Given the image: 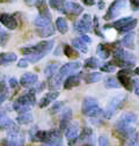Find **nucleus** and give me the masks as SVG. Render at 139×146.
<instances>
[{
  "mask_svg": "<svg viewBox=\"0 0 139 146\" xmlns=\"http://www.w3.org/2000/svg\"><path fill=\"white\" fill-rule=\"evenodd\" d=\"M92 27H93V20L89 14H83L81 19L74 23V30L81 35L91 31Z\"/></svg>",
  "mask_w": 139,
  "mask_h": 146,
  "instance_id": "obj_9",
  "label": "nucleus"
},
{
  "mask_svg": "<svg viewBox=\"0 0 139 146\" xmlns=\"http://www.w3.org/2000/svg\"><path fill=\"white\" fill-rule=\"evenodd\" d=\"M72 116H73V113H72V109L70 108H66L64 113L62 114V117H60V130H64L68 126L70 122L72 119Z\"/></svg>",
  "mask_w": 139,
  "mask_h": 146,
  "instance_id": "obj_19",
  "label": "nucleus"
},
{
  "mask_svg": "<svg viewBox=\"0 0 139 146\" xmlns=\"http://www.w3.org/2000/svg\"><path fill=\"white\" fill-rule=\"evenodd\" d=\"M133 19L132 16H125V17H122V19H118L111 23H107L106 26H103V29H110V28H114L116 29L118 33L124 28V26H126L131 20Z\"/></svg>",
  "mask_w": 139,
  "mask_h": 146,
  "instance_id": "obj_15",
  "label": "nucleus"
},
{
  "mask_svg": "<svg viewBox=\"0 0 139 146\" xmlns=\"http://www.w3.org/2000/svg\"><path fill=\"white\" fill-rule=\"evenodd\" d=\"M99 146H110L109 139L107 136H100L99 137Z\"/></svg>",
  "mask_w": 139,
  "mask_h": 146,
  "instance_id": "obj_43",
  "label": "nucleus"
},
{
  "mask_svg": "<svg viewBox=\"0 0 139 146\" xmlns=\"http://www.w3.org/2000/svg\"><path fill=\"white\" fill-rule=\"evenodd\" d=\"M5 88H6V85H5L4 81H1V82H0V93L5 92Z\"/></svg>",
  "mask_w": 139,
  "mask_h": 146,
  "instance_id": "obj_52",
  "label": "nucleus"
},
{
  "mask_svg": "<svg viewBox=\"0 0 139 146\" xmlns=\"http://www.w3.org/2000/svg\"><path fill=\"white\" fill-rule=\"evenodd\" d=\"M8 40H9V34L5 30H0V45L5 46Z\"/></svg>",
  "mask_w": 139,
  "mask_h": 146,
  "instance_id": "obj_39",
  "label": "nucleus"
},
{
  "mask_svg": "<svg viewBox=\"0 0 139 146\" xmlns=\"http://www.w3.org/2000/svg\"><path fill=\"white\" fill-rule=\"evenodd\" d=\"M104 87L106 88H119L120 87V84L119 81L117 80V78H113V77H109L104 80Z\"/></svg>",
  "mask_w": 139,
  "mask_h": 146,
  "instance_id": "obj_32",
  "label": "nucleus"
},
{
  "mask_svg": "<svg viewBox=\"0 0 139 146\" xmlns=\"http://www.w3.org/2000/svg\"><path fill=\"white\" fill-rule=\"evenodd\" d=\"M37 9H38V13L40 15H43V16H51L49 9H48V4L46 1H44V0H41V1L37 4Z\"/></svg>",
  "mask_w": 139,
  "mask_h": 146,
  "instance_id": "obj_31",
  "label": "nucleus"
},
{
  "mask_svg": "<svg viewBox=\"0 0 139 146\" xmlns=\"http://www.w3.org/2000/svg\"><path fill=\"white\" fill-rule=\"evenodd\" d=\"M130 7L132 11H139V0H130Z\"/></svg>",
  "mask_w": 139,
  "mask_h": 146,
  "instance_id": "obj_44",
  "label": "nucleus"
},
{
  "mask_svg": "<svg viewBox=\"0 0 139 146\" xmlns=\"http://www.w3.org/2000/svg\"><path fill=\"white\" fill-rule=\"evenodd\" d=\"M64 54L68 58H78L79 57V52L77 49H74L72 45H64Z\"/></svg>",
  "mask_w": 139,
  "mask_h": 146,
  "instance_id": "obj_30",
  "label": "nucleus"
},
{
  "mask_svg": "<svg viewBox=\"0 0 139 146\" xmlns=\"http://www.w3.org/2000/svg\"><path fill=\"white\" fill-rule=\"evenodd\" d=\"M55 42L52 40H48V41H42L36 45L32 46H26L21 49V52L23 54H35V53H42V54H46L48 52H50L54 48Z\"/></svg>",
  "mask_w": 139,
  "mask_h": 146,
  "instance_id": "obj_6",
  "label": "nucleus"
},
{
  "mask_svg": "<svg viewBox=\"0 0 139 146\" xmlns=\"http://www.w3.org/2000/svg\"><path fill=\"white\" fill-rule=\"evenodd\" d=\"M132 146H139V133H138V138H137V140L133 143V145Z\"/></svg>",
  "mask_w": 139,
  "mask_h": 146,
  "instance_id": "obj_55",
  "label": "nucleus"
},
{
  "mask_svg": "<svg viewBox=\"0 0 139 146\" xmlns=\"http://www.w3.org/2000/svg\"><path fill=\"white\" fill-rule=\"evenodd\" d=\"M80 38H81V40H82V41H83L86 44H91V43H92V38L89 37V36H87L86 34L81 35V36H80Z\"/></svg>",
  "mask_w": 139,
  "mask_h": 146,
  "instance_id": "obj_48",
  "label": "nucleus"
},
{
  "mask_svg": "<svg viewBox=\"0 0 139 146\" xmlns=\"http://www.w3.org/2000/svg\"><path fill=\"white\" fill-rule=\"evenodd\" d=\"M34 25L38 27H45L48 25H51V16H43V15H38L35 17L34 20Z\"/></svg>",
  "mask_w": 139,
  "mask_h": 146,
  "instance_id": "obj_26",
  "label": "nucleus"
},
{
  "mask_svg": "<svg viewBox=\"0 0 139 146\" xmlns=\"http://www.w3.org/2000/svg\"><path fill=\"white\" fill-rule=\"evenodd\" d=\"M38 81V77L32 72H28L21 77L20 79V85L23 87H31Z\"/></svg>",
  "mask_w": 139,
  "mask_h": 146,
  "instance_id": "obj_16",
  "label": "nucleus"
},
{
  "mask_svg": "<svg viewBox=\"0 0 139 146\" xmlns=\"http://www.w3.org/2000/svg\"><path fill=\"white\" fill-rule=\"evenodd\" d=\"M92 135H93V131H92L91 127H83L82 131H81V133H80V136L78 137V139L81 140V141H83V140L89 139V137H91Z\"/></svg>",
  "mask_w": 139,
  "mask_h": 146,
  "instance_id": "obj_36",
  "label": "nucleus"
},
{
  "mask_svg": "<svg viewBox=\"0 0 139 146\" xmlns=\"http://www.w3.org/2000/svg\"><path fill=\"white\" fill-rule=\"evenodd\" d=\"M15 0H0V4H8V3H14Z\"/></svg>",
  "mask_w": 139,
  "mask_h": 146,
  "instance_id": "obj_54",
  "label": "nucleus"
},
{
  "mask_svg": "<svg viewBox=\"0 0 139 146\" xmlns=\"http://www.w3.org/2000/svg\"><path fill=\"white\" fill-rule=\"evenodd\" d=\"M87 45H88V44H86L80 37L72 40V46L74 49H77L78 51L82 52V53H87V52H88V46H87Z\"/></svg>",
  "mask_w": 139,
  "mask_h": 146,
  "instance_id": "obj_23",
  "label": "nucleus"
},
{
  "mask_svg": "<svg viewBox=\"0 0 139 146\" xmlns=\"http://www.w3.org/2000/svg\"><path fill=\"white\" fill-rule=\"evenodd\" d=\"M16 122L21 124V125H26V124H29L32 122V115L28 111V113H22L20 114L19 116L16 117Z\"/></svg>",
  "mask_w": 139,
  "mask_h": 146,
  "instance_id": "obj_28",
  "label": "nucleus"
},
{
  "mask_svg": "<svg viewBox=\"0 0 139 146\" xmlns=\"http://www.w3.org/2000/svg\"><path fill=\"white\" fill-rule=\"evenodd\" d=\"M4 116H6V113L4 110H0V118H3Z\"/></svg>",
  "mask_w": 139,
  "mask_h": 146,
  "instance_id": "obj_57",
  "label": "nucleus"
},
{
  "mask_svg": "<svg viewBox=\"0 0 139 146\" xmlns=\"http://www.w3.org/2000/svg\"><path fill=\"white\" fill-rule=\"evenodd\" d=\"M82 3L86 6H93V5H95V0H82Z\"/></svg>",
  "mask_w": 139,
  "mask_h": 146,
  "instance_id": "obj_50",
  "label": "nucleus"
},
{
  "mask_svg": "<svg viewBox=\"0 0 139 146\" xmlns=\"http://www.w3.org/2000/svg\"><path fill=\"white\" fill-rule=\"evenodd\" d=\"M81 67V64L79 62H74V63H67L65 65H63L60 68H59V73L58 76L64 78V77H67L70 74H72V73H75L78 70H80Z\"/></svg>",
  "mask_w": 139,
  "mask_h": 146,
  "instance_id": "obj_13",
  "label": "nucleus"
},
{
  "mask_svg": "<svg viewBox=\"0 0 139 146\" xmlns=\"http://www.w3.org/2000/svg\"><path fill=\"white\" fill-rule=\"evenodd\" d=\"M41 1V0H24V4L29 7H34V6H37V4Z\"/></svg>",
  "mask_w": 139,
  "mask_h": 146,
  "instance_id": "obj_46",
  "label": "nucleus"
},
{
  "mask_svg": "<svg viewBox=\"0 0 139 146\" xmlns=\"http://www.w3.org/2000/svg\"><path fill=\"white\" fill-rule=\"evenodd\" d=\"M56 28L60 34H66L68 31V25L64 17H58L56 20Z\"/></svg>",
  "mask_w": 139,
  "mask_h": 146,
  "instance_id": "obj_27",
  "label": "nucleus"
},
{
  "mask_svg": "<svg viewBox=\"0 0 139 146\" xmlns=\"http://www.w3.org/2000/svg\"><path fill=\"white\" fill-rule=\"evenodd\" d=\"M36 31H37V34L41 36V37H49V36L55 34L56 28L52 25H48L45 27H38Z\"/></svg>",
  "mask_w": 139,
  "mask_h": 146,
  "instance_id": "obj_21",
  "label": "nucleus"
},
{
  "mask_svg": "<svg viewBox=\"0 0 139 146\" xmlns=\"http://www.w3.org/2000/svg\"><path fill=\"white\" fill-rule=\"evenodd\" d=\"M138 42H139V38H138Z\"/></svg>",
  "mask_w": 139,
  "mask_h": 146,
  "instance_id": "obj_59",
  "label": "nucleus"
},
{
  "mask_svg": "<svg viewBox=\"0 0 139 146\" xmlns=\"http://www.w3.org/2000/svg\"><path fill=\"white\" fill-rule=\"evenodd\" d=\"M125 101H126V95L125 94H119V95L113 98L109 101V103L107 104L106 109L103 110L104 118L110 119L115 115V113L118 110V109H120L122 107H123V104L125 103Z\"/></svg>",
  "mask_w": 139,
  "mask_h": 146,
  "instance_id": "obj_5",
  "label": "nucleus"
},
{
  "mask_svg": "<svg viewBox=\"0 0 139 146\" xmlns=\"http://www.w3.org/2000/svg\"><path fill=\"white\" fill-rule=\"evenodd\" d=\"M137 23H138V21H137V19H134V17H133V19L126 25V26H124V28L123 29H122L119 33L120 34H126V33H130V31H132L136 27H137Z\"/></svg>",
  "mask_w": 139,
  "mask_h": 146,
  "instance_id": "obj_35",
  "label": "nucleus"
},
{
  "mask_svg": "<svg viewBox=\"0 0 139 146\" xmlns=\"http://www.w3.org/2000/svg\"><path fill=\"white\" fill-rule=\"evenodd\" d=\"M29 65V62L27 59H20V62L17 63V66L21 67V68H26Z\"/></svg>",
  "mask_w": 139,
  "mask_h": 146,
  "instance_id": "obj_47",
  "label": "nucleus"
},
{
  "mask_svg": "<svg viewBox=\"0 0 139 146\" xmlns=\"http://www.w3.org/2000/svg\"><path fill=\"white\" fill-rule=\"evenodd\" d=\"M64 3H65V0H50L49 1V6L51 8H54L56 11H62L63 6H64Z\"/></svg>",
  "mask_w": 139,
  "mask_h": 146,
  "instance_id": "obj_37",
  "label": "nucleus"
},
{
  "mask_svg": "<svg viewBox=\"0 0 139 146\" xmlns=\"http://www.w3.org/2000/svg\"><path fill=\"white\" fill-rule=\"evenodd\" d=\"M133 90L134 94L139 98V79H133Z\"/></svg>",
  "mask_w": 139,
  "mask_h": 146,
  "instance_id": "obj_45",
  "label": "nucleus"
},
{
  "mask_svg": "<svg viewBox=\"0 0 139 146\" xmlns=\"http://www.w3.org/2000/svg\"><path fill=\"white\" fill-rule=\"evenodd\" d=\"M15 127H16V125L14 124V122L11 121L7 116H4L3 118H0V130H8V131H11V130L15 129Z\"/></svg>",
  "mask_w": 139,
  "mask_h": 146,
  "instance_id": "obj_25",
  "label": "nucleus"
},
{
  "mask_svg": "<svg viewBox=\"0 0 139 146\" xmlns=\"http://www.w3.org/2000/svg\"><path fill=\"white\" fill-rule=\"evenodd\" d=\"M58 70H59V64H58V63H51V64H49V65L45 66V68H44V74H45L46 78L50 79V78H52V77L56 74Z\"/></svg>",
  "mask_w": 139,
  "mask_h": 146,
  "instance_id": "obj_24",
  "label": "nucleus"
},
{
  "mask_svg": "<svg viewBox=\"0 0 139 146\" xmlns=\"http://www.w3.org/2000/svg\"><path fill=\"white\" fill-rule=\"evenodd\" d=\"M0 23L4 25L9 30H14L17 28V21L15 16L7 13H0Z\"/></svg>",
  "mask_w": 139,
  "mask_h": 146,
  "instance_id": "obj_14",
  "label": "nucleus"
},
{
  "mask_svg": "<svg viewBox=\"0 0 139 146\" xmlns=\"http://www.w3.org/2000/svg\"><path fill=\"white\" fill-rule=\"evenodd\" d=\"M58 96H59V93L57 92V90H55V92H49V93H46V94L40 100V103H38L40 108H45V107H48V104H50L52 101H55Z\"/></svg>",
  "mask_w": 139,
  "mask_h": 146,
  "instance_id": "obj_18",
  "label": "nucleus"
},
{
  "mask_svg": "<svg viewBox=\"0 0 139 146\" xmlns=\"http://www.w3.org/2000/svg\"><path fill=\"white\" fill-rule=\"evenodd\" d=\"M93 25H94V33L99 36V37L104 38V34L101 31L100 23H99V17H97V16H94V19H93Z\"/></svg>",
  "mask_w": 139,
  "mask_h": 146,
  "instance_id": "obj_38",
  "label": "nucleus"
},
{
  "mask_svg": "<svg viewBox=\"0 0 139 146\" xmlns=\"http://www.w3.org/2000/svg\"><path fill=\"white\" fill-rule=\"evenodd\" d=\"M49 145H62V132L59 129H51L46 131L45 141Z\"/></svg>",
  "mask_w": 139,
  "mask_h": 146,
  "instance_id": "obj_12",
  "label": "nucleus"
},
{
  "mask_svg": "<svg viewBox=\"0 0 139 146\" xmlns=\"http://www.w3.org/2000/svg\"><path fill=\"white\" fill-rule=\"evenodd\" d=\"M64 107V102L63 101H60V102H56L54 106L51 107V109H50V113L51 114H56L57 111H59L60 109Z\"/></svg>",
  "mask_w": 139,
  "mask_h": 146,
  "instance_id": "obj_42",
  "label": "nucleus"
},
{
  "mask_svg": "<svg viewBox=\"0 0 139 146\" xmlns=\"http://www.w3.org/2000/svg\"><path fill=\"white\" fill-rule=\"evenodd\" d=\"M85 81L87 84H95L97 81H100L102 79V76H101V73L99 72H93V73H88V74H86L85 76Z\"/></svg>",
  "mask_w": 139,
  "mask_h": 146,
  "instance_id": "obj_29",
  "label": "nucleus"
},
{
  "mask_svg": "<svg viewBox=\"0 0 139 146\" xmlns=\"http://www.w3.org/2000/svg\"><path fill=\"white\" fill-rule=\"evenodd\" d=\"M35 103H36V98H35V90L32 89V90H29V92H26L23 95H21L17 99L13 104V109L20 114L28 113L29 108Z\"/></svg>",
  "mask_w": 139,
  "mask_h": 146,
  "instance_id": "obj_3",
  "label": "nucleus"
},
{
  "mask_svg": "<svg viewBox=\"0 0 139 146\" xmlns=\"http://www.w3.org/2000/svg\"><path fill=\"white\" fill-rule=\"evenodd\" d=\"M62 13L68 15V16H78L80 15L82 12H83V8L80 4L78 3H74V1H66L65 0V3H64V6L60 11Z\"/></svg>",
  "mask_w": 139,
  "mask_h": 146,
  "instance_id": "obj_10",
  "label": "nucleus"
},
{
  "mask_svg": "<svg viewBox=\"0 0 139 146\" xmlns=\"http://www.w3.org/2000/svg\"><path fill=\"white\" fill-rule=\"evenodd\" d=\"M16 54L14 52H3L0 53V65L4 64H9L16 60Z\"/></svg>",
  "mask_w": 139,
  "mask_h": 146,
  "instance_id": "obj_22",
  "label": "nucleus"
},
{
  "mask_svg": "<svg viewBox=\"0 0 139 146\" xmlns=\"http://www.w3.org/2000/svg\"><path fill=\"white\" fill-rule=\"evenodd\" d=\"M65 136H66V139L68 141V145L74 146L77 140H78V137H79V126H78V124L75 123V124L68 125L65 129Z\"/></svg>",
  "mask_w": 139,
  "mask_h": 146,
  "instance_id": "obj_11",
  "label": "nucleus"
},
{
  "mask_svg": "<svg viewBox=\"0 0 139 146\" xmlns=\"http://www.w3.org/2000/svg\"><path fill=\"white\" fill-rule=\"evenodd\" d=\"M9 85H11V87H12V88H16V87H17V85H19V82H17V80H16V79L12 78V79H9Z\"/></svg>",
  "mask_w": 139,
  "mask_h": 146,
  "instance_id": "obj_49",
  "label": "nucleus"
},
{
  "mask_svg": "<svg viewBox=\"0 0 139 146\" xmlns=\"http://www.w3.org/2000/svg\"><path fill=\"white\" fill-rule=\"evenodd\" d=\"M45 54H42V53H35V54H28V58L27 60L30 62V63H37L38 60H41Z\"/></svg>",
  "mask_w": 139,
  "mask_h": 146,
  "instance_id": "obj_41",
  "label": "nucleus"
},
{
  "mask_svg": "<svg viewBox=\"0 0 139 146\" xmlns=\"http://www.w3.org/2000/svg\"><path fill=\"white\" fill-rule=\"evenodd\" d=\"M132 73L130 68H122L117 73V80L119 81L120 86H123L128 92H131L133 89V79H132Z\"/></svg>",
  "mask_w": 139,
  "mask_h": 146,
  "instance_id": "obj_8",
  "label": "nucleus"
},
{
  "mask_svg": "<svg viewBox=\"0 0 139 146\" xmlns=\"http://www.w3.org/2000/svg\"><path fill=\"white\" fill-rule=\"evenodd\" d=\"M133 73H134V74H137V76H139V66L133 70Z\"/></svg>",
  "mask_w": 139,
  "mask_h": 146,
  "instance_id": "obj_56",
  "label": "nucleus"
},
{
  "mask_svg": "<svg viewBox=\"0 0 139 146\" xmlns=\"http://www.w3.org/2000/svg\"><path fill=\"white\" fill-rule=\"evenodd\" d=\"M5 99H6V93H5V92L0 93V104H1V103L5 101Z\"/></svg>",
  "mask_w": 139,
  "mask_h": 146,
  "instance_id": "obj_51",
  "label": "nucleus"
},
{
  "mask_svg": "<svg viewBox=\"0 0 139 146\" xmlns=\"http://www.w3.org/2000/svg\"><path fill=\"white\" fill-rule=\"evenodd\" d=\"M81 111L85 116H88L92 118H97L100 116H103V110L100 108L97 100L94 98H86L82 101Z\"/></svg>",
  "mask_w": 139,
  "mask_h": 146,
  "instance_id": "obj_4",
  "label": "nucleus"
},
{
  "mask_svg": "<svg viewBox=\"0 0 139 146\" xmlns=\"http://www.w3.org/2000/svg\"><path fill=\"white\" fill-rule=\"evenodd\" d=\"M100 68H101V71H102V72H107V73H113V72H115V71H116V66H115L114 64H111V63L103 64Z\"/></svg>",
  "mask_w": 139,
  "mask_h": 146,
  "instance_id": "obj_40",
  "label": "nucleus"
},
{
  "mask_svg": "<svg viewBox=\"0 0 139 146\" xmlns=\"http://www.w3.org/2000/svg\"><path fill=\"white\" fill-rule=\"evenodd\" d=\"M82 146H93V145H91V144H85V145H82Z\"/></svg>",
  "mask_w": 139,
  "mask_h": 146,
  "instance_id": "obj_58",
  "label": "nucleus"
},
{
  "mask_svg": "<svg viewBox=\"0 0 139 146\" xmlns=\"http://www.w3.org/2000/svg\"><path fill=\"white\" fill-rule=\"evenodd\" d=\"M97 6H99V9H103L104 8V6H106V4H104V1H99V4H97Z\"/></svg>",
  "mask_w": 139,
  "mask_h": 146,
  "instance_id": "obj_53",
  "label": "nucleus"
},
{
  "mask_svg": "<svg viewBox=\"0 0 139 146\" xmlns=\"http://www.w3.org/2000/svg\"><path fill=\"white\" fill-rule=\"evenodd\" d=\"M62 77L59 76H54L52 78H50V82H49V88L50 89H58L60 84H62Z\"/></svg>",
  "mask_w": 139,
  "mask_h": 146,
  "instance_id": "obj_33",
  "label": "nucleus"
},
{
  "mask_svg": "<svg viewBox=\"0 0 139 146\" xmlns=\"http://www.w3.org/2000/svg\"><path fill=\"white\" fill-rule=\"evenodd\" d=\"M80 78L81 76L80 74H72V76H68L66 78V80L64 81V88L65 89H72L77 86L80 85Z\"/></svg>",
  "mask_w": 139,
  "mask_h": 146,
  "instance_id": "obj_17",
  "label": "nucleus"
},
{
  "mask_svg": "<svg viewBox=\"0 0 139 146\" xmlns=\"http://www.w3.org/2000/svg\"><path fill=\"white\" fill-rule=\"evenodd\" d=\"M119 43L122 46H124L126 49H131V50L134 49V34L132 31L126 33V35L119 41Z\"/></svg>",
  "mask_w": 139,
  "mask_h": 146,
  "instance_id": "obj_20",
  "label": "nucleus"
},
{
  "mask_svg": "<svg viewBox=\"0 0 139 146\" xmlns=\"http://www.w3.org/2000/svg\"><path fill=\"white\" fill-rule=\"evenodd\" d=\"M100 66V62L97 58H94V57H91L88 59H86L85 60V67L87 68H97Z\"/></svg>",
  "mask_w": 139,
  "mask_h": 146,
  "instance_id": "obj_34",
  "label": "nucleus"
},
{
  "mask_svg": "<svg viewBox=\"0 0 139 146\" xmlns=\"http://www.w3.org/2000/svg\"><path fill=\"white\" fill-rule=\"evenodd\" d=\"M114 53V58L111 60V64L115 66L122 67V68H131L136 65L137 58L133 53L126 51L120 44L113 51Z\"/></svg>",
  "mask_w": 139,
  "mask_h": 146,
  "instance_id": "obj_2",
  "label": "nucleus"
},
{
  "mask_svg": "<svg viewBox=\"0 0 139 146\" xmlns=\"http://www.w3.org/2000/svg\"><path fill=\"white\" fill-rule=\"evenodd\" d=\"M136 126H137V116L136 114L128 111L123 113L115 123V131L118 136L122 138H125L126 136L131 135L132 132L136 131Z\"/></svg>",
  "mask_w": 139,
  "mask_h": 146,
  "instance_id": "obj_1",
  "label": "nucleus"
},
{
  "mask_svg": "<svg viewBox=\"0 0 139 146\" xmlns=\"http://www.w3.org/2000/svg\"><path fill=\"white\" fill-rule=\"evenodd\" d=\"M126 6V0H114L113 4L109 6L106 15L103 16V19L106 21H111L114 19H116L117 16H119V14L122 13Z\"/></svg>",
  "mask_w": 139,
  "mask_h": 146,
  "instance_id": "obj_7",
  "label": "nucleus"
}]
</instances>
